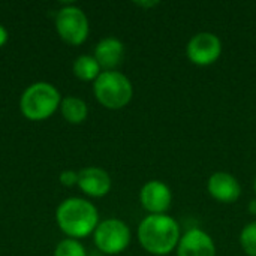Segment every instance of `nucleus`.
I'll use <instances>...</instances> for the list:
<instances>
[{
	"mask_svg": "<svg viewBox=\"0 0 256 256\" xmlns=\"http://www.w3.org/2000/svg\"><path fill=\"white\" fill-rule=\"evenodd\" d=\"M178 222L170 214H147L138 225L136 237L141 248L153 256H168L182 238Z\"/></svg>",
	"mask_w": 256,
	"mask_h": 256,
	"instance_id": "1",
	"label": "nucleus"
},
{
	"mask_svg": "<svg viewBox=\"0 0 256 256\" xmlns=\"http://www.w3.org/2000/svg\"><path fill=\"white\" fill-rule=\"evenodd\" d=\"M56 222L68 238L82 240L93 236L99 225V210L86 198L70 196L63 200L56 208Z\"/></svg>",
	"mask_w": 256,
	"mask_h": 256,
	"instance_id": "2",
	"label": "nucleus"
},
{
	"mask_svg": "<svg viewBox=\"0 0 256 256\" xmlns=\"http://www.w3.org/2000/svg\"><path fill=\"white\" fill-rule=\"evenodd\" d=\"M62 99L63 98L54 84L36 81L21 93L20 111L30 122H44L60 108Z\"/></svg>",
	"mask_w": 256,
	"mask_h": 256,
	"instance_id": "3",
	"label": "nucleus"
},
{
	"mask_svg": "<svg viewBox=\"0 0 256 256\" xmlns=\"http://www.w3.org/2000/svg\"><path fill=\"white\" fill-rule=\"evenodd\" d=\"M93 94L104 108L117 111L130 104L134 86L130 80L118 70H102L93 82Z\"/></svg>",
	"mask_w": 256,
	"mask_h": 256,
	"instance_id": "4",
	"label": "nucleus"
},
{
	"mask_svg": "<svg viewBox=\"0 0 256 256\" xmlns=\"http://www.w3.org/2000/svg\"><path fill=\"white\" fill-rule=\"evenodd\" d=\"M56 32L69 45H82L90 34V22L86 12L76 4H64L56 15Z\"/></svg>",
	"mask_w": 256,
	"mask_h": 256,
	"instance_id": "5",
	"label": "nucleus"
},
{
	"mask_svg": "<svg viewBox=\"0 0 256 256\" xmlns=\"http://www.w3.org/2000/svg\"><path fill=\"white\" fill-rule=\"evenodd\" d=\"M132 240L129 225L117 218L100 220L93 232V243L96 249L105 255H120L124 252Z\"/></svg>",
	"mask_w": 256,
	"mask_h": 256,
	"instance_id": "6",
	"label": "nucleus"
},
{
	"mask_svg": "<svg viewBox=\"0 0 256 256\" xmlns=\"http://www.w3.org/2000/svg\"><path fill=\"white\" fill-rule=\"evenodd\" d=\"M222 40L216 33L200 32L194 34L186 45V56L192 64L212 66L222 56Z\"/></svg>",
	"mask_w": 256,
	"mask_h": 256,
	"instance_id": "7",
	"label": "nucleus"
},
{
	"mask_svg": "<svg viewBox=\"0 0 256 256\" xmlns=\"http://www.w3.org/2000/svg\"><path fill=\"white\" fill-rule=\"evenodd\" d=\"M140 202L148 214H168L172 206V190L160 180H150L140 190Z\"/></svg>",
	"mask_w": 256,
	"mask_h": 256,
	"instance_id": "8",
	"label": "nucleus"
},
{
	"mask_svg": "<svg viewBox=\"0 0 256 256\" xmlns=\"http://www.w3.org/2000/svg\"><path fill=\"white\" fill-rule=\"evenodd\" d=\"M207 192L220 204H234L242 196V184L236 176L225 171H218L208 177Z\"/></svg>",
	"mask_w": 256,
	"mask_h": 256,
	"instance_id": "9",
	"label": "nucleus"
},
{
	"mask_svg": "<svg viewBox=\"0 0 256 256\" xmlns=\"http://www.w3.org/2000/svg\"><path fill=\"white\" fill-rule=\"evenodd\" d=\"M177 256H216V244L208 232L201 228H190L182 234L176 249Z\"/></svg>",
	"mask_w": 256,
	"mask_h": 256,
	"instance_id": "10",
	"label": "nucleus"
},
{
	"mask_svg": "<svg viewBox=\"0 0 256 256\" xmlns=\"http://www.w3.org/2000/svg\"><path fill=\"white\" fill-rule=\"evenodd\" d=\"M78 188L90 198H104L112 188L111 176L100 166H86L78 171Z\"/></svg>",
	"mask_w": 256,
	"mask_h": 256,
	"instance_id": "11",
	"label": "nucleus"
},
{
	"mask_svg": "<svg viewBox=\"0 0 256 256\" xmlns=\"http://www.w3.org/2000/svg\"><path fill=\"white\" fill-rule=\"evenodd\" d=\"M93 56L102 70H117L124 57V44L118 38L106 36L96 44Z\"/></svg>",
	"mask_w": 256,
	"mask_h": 256,
	"instance_id": "12",
	"label": "nucleus"
},
{
	"mask_svg": "<svg viewBox=\"0 0 256 256\" xmlns=\"http://www.w3.org/2000/svg\"><path fill=\"white\" fill-rule=\"evenodd\" d=\"M62 117L70 124H81L88 117V105L78 96H64L60 102Z\"/></svg>",
	"mask_w": 256,
	"mask_h": 256,
	"instance_id": "13",
	"label": "nucleus"
},
{
	"mask_svg": "<svg viewBox=\"0 0 256 256\" xmlns=\"http://www.w3.org/2000/svg\"><path fill=\"white\" fill-rule=\"evenodd\" d=\"M72 72L74 75L86 82H94L98 76L102 74V68L99 66L94 56L90 54H81L78 56L72 63Z\"/></svg>",
	"mask_w": 256,
	"mask_h": 256,
	"instance_id": "14",
	"label": "nucleus"
},
{
	"mask_svg": "<svg viewBox=\"0 0 256 256\" xmlns=\"http://www.w3.org/2000/svg\"><path fill=\"white\" fill-rule=\"evenodd\" d=\"M52 256H87V249L80 240L66 237L57 243Z\"/></svg>",
	"mask_w": 256,
	"mask_h": 256,
	"instance_id": "15",
	"label": "nucleus"
},
{
	"mask_svg": "<svg viewBox=\"0 0 256 256\" xmlns=\"http://www.w3.org/2000/svg\"><path fill=\"white\" fill-rule=\"evenodd\" d=\"M240 246L248 256H256V220L248 224L238 237Z\"/></svg>",
	"mask_w": 256,
	"mask_h": 256,
	"instance_id": "16",
	"label": "nucleus"
},
{
	"mask_svg": "<svg viewBox=\"0 0 256 256\" xmlns=\"http://www.w3.org/2000/svg\"><path fill=\"white\" fill-rule=\"evenodd\" d=\"M58 182L66 186V188H74L78 186V171L74 170H64L58 176Z\"/></svg>",
	"mask_w": 256,
	"mask_h": 256,
	"instance_id": "17",
	"label": "nucleus"
},
{
	"mask_svg": "<svg viewBox=\"0 0 256 256\" xmlns=\"http://www.w3.org/2000/svg\"><path fill=\"white\" fill-rule=\"evenodd\" d=\"M8 39H9V33H8V28H6V27H4L3 24H0V48H2L3 45H6Z\"/></svg>",
	"mask_w": 256,
	"mask_h": 256,
	"instance_id": "18",
	"label": "nucleus"
},
{
	"mask_svg": "<svg viewBox=\"0 0 256 256\" xmlns=\"http://www.w3.org/2000/svg\"><path fill=\"white\" fill-rule=\"evenodd\" d=\"M135 4H136V6H140V8L152 9V8L159 6V2H154V0H150V2H135Z\"/></svg>",
	"mask_w": 256,
	"mask_h": 256,
	"instance_id": "19",
	"label": "nucleus"
},
{
	"mask_svg": "<svg viewBox=\"0 0 256 256\" xmlns=\"http://www.w3.org/2000/svg\"><path fill=\"white\" fill-rule=\"evenodd\" d=\"M248 210H249V213H250L252 216H256V198H254V200L249 202V207H248Z\"/></svg>",
	"mask_w": 256,
	"mask_h": 256,
	"instance_id": "20",
	"label": "nucleus"
},
{
	"mask_svg": "<svg viewBox=\"0 0 256 256\" xmlns=\"http://www.w3.org/2000/svg\"><path fill=\"white\" fill-rule=\"evenodd\" d=\"M254 192H255V198H256V177H255V180H254Z\"/></svg>",
	"mask_w": 256,
	"mask_h": 256,
	"instance_id": "21",
	"label": "nucleus"
}]
</instances>
